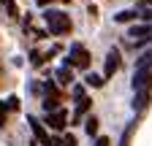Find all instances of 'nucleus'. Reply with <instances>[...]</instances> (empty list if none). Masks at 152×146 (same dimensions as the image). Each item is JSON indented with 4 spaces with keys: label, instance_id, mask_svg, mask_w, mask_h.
Instances as JSON below:
<instances>
[{
    "label": "nucleus",
    "instance_id": "nucleus-3",
    "mask_svg": "<svg viewBox=\"0 0 152 146\" xmlns=\"http://www.w3.org/2000/svg\"><path fill=\"white\" fill-rule=\"evenodd\" d=\"M136 89H152V68H136V73H133V92Z\"/></svg>",
    "mask_w": 152,
    "mask_h": 146
},
{
    "label": "nucleus",
    "instance_id": "nucleus-11",
    "mask_svg": "<svg viewBox=\"0 0 152 146\" xmlns=\"http://www.w3.org/2000/svg\"><path fill=\"white\" fill-rule=\"evenodd\" d=\"M144 22H152V0H139V11H136Z\"/></svg>",
    "mask_w": 152,
    "mask_h": 146
},
{
    "label": "nucleus",
    "instance_id": "nucleus-8",
    "mask_svg": "<svg viewBox=\"0 0 152 146\" xmlns=\"http://www.w3.org/2000/svg\"><path fill=\"white\" fill-rule=\"evenodd\" d=\"M27 122H30V130H33V135H35L38 141H41V146H49V143H52V135H49V133L44 130V124L38 122L35 116H30Z\"/></svg>",
    "mask_w": 152,
    "mask_h": 146
},
{
    "label": "nucleus",
    "instance_id": "nucleus-17",
    "mask_svg": "<svg viewBox=\"0 0 152 146\" xmlns=\"http://www.w3.org/2000/svg\"><path fill=\"white\" fill-rule=\"evenodd\" d=\"M87 84H90V87H103V84H106V79H103V76H98V73H90V76H87Z\"/></svg>",
    "mask_w": 152,
    "mask_h": 146
},
{
    "label": "nucleus",
    "instance_id": "nucleus-19",
    "mask_svg": "<svg viewBox=\"0 0 152 146\" xmlns=\"http://www.w3.org/2000/svg\"><path fill=\"white\" fill-rule=\"evenodd\" d=\"M3 108H6V111H19V98H8L3 103Z\"/></svg>",
    "mask_w": 152,
    "mask_h": 146
},
{
    "label": "nucleus",
    "instance_id": "nucleus-18",
    "mask_svg": "<svg viewBox=\"0 0 152 146\" xmlns=\"http://www.w3.org/2000/svg\"><path fill=\"white\" fill-rule=\"evenodd\" d=\"M136 68H152V51L141 54V57H139V62H136Z\"/></svg>",
    "mask_w": 152,
    "mask_h": 146
},
{
    "label": "nucleus",
    "instance_id": "nucleus-2",
    "mask_svg": "<svg viewBox=\"0 0 152 146\" xmlns=\"http://www.w3.org/2000/svg\"><path fill=\"white\" fill-rule=\"evenodd\" d=\"M90 62H92L90 49H87V46H82V43H73V46H71V51H68V57H65V65L87 70V68H90Z\"/></svg>",
    "mask_w": 152,
    "mask_h": 146
},
{
    "label": "nucleus",
    "instance_id": "nucleus-1",
    "mask_svg": "<svg viewBox=\"0 0 152 146\" xmlns=\"http://www.w3.org/2000/svg\"><path fill=\"white\" fill-rule=\"evenodd\" d=\"M44 22H46V33L49 35H68L73 30V22L65 11H44Z\"/></svg>",
    "mask_w": 152,
    "mask_h": 146
},
{
    "label": "nucleus",
    "instance_id": "nucleus-21",
    "mask_svg": "<svg viewBox=\"0 0 152 146\" xmlns=\"http://www.w3.org/2000/svg\"><path fill=\"white\" fill-rule=\"evenodd\" d=\"M95 146H111V141L106 135H101V138H95Z\"/></svg>",
    "mask_w": 152,
    "mask_h": 146
},
{
    "label": "nucleus",
    "instance_id": "nucleus-22",
    "mask_svg": "<svg viewBox=\"0 0 152 146\" xmlns=\"http://www.w3.org/2000/svg\"><path fill=\"white\" fill-rule=\"evenodd\" d=\"M63 146H76V138L73 135H63Z\"/></svg>",
    "mask_w": 152,
    "mask_h": 146
},
{
    "label": "nucleus",
    "instance_id": "nucleus-9",
    "mask_svg": "<svg viewBox=\"0 0 152 146\" xmlns=\"http://www.w3.org/2000/svg\"><path fill=\"white\" fill-rule=\"evenodd\" d=\"M128 35L130 38H136V41H141V38H152V22H144V25H133L130 30H128Z\"/></svg>",
    "mask_w": 152,
    "mask_h": 146
},
{
    "label": "nucleus",
    "instance_id": "nucleus-14",
    "mask_svg": "<svg viewBox=\"0 0 152 146\" xmlns=\"http://www.w3.org/2000/svg\"><path fill=\"white\" fill-rule=\"evenodd\" d=\"M0 3H3V8L8 11V16H14V19L19 16V8H16V3H14V0H0Z\"/></svg>",
    "mask_w": 152,
    "mask_h": 146
},
{
    "label": "nucleus",
    "instance_id": "nucleus-10",
    "mask_svg": "<svg viewBox=\"0 0 152 146\" xmlns=\"http://www.w3.org/2000/svg\"><path fill=\"white\" fill-rule=\"evenodd\" d=\"M57 81H60V87H68L71 81H73V70H71V65H60V70H57Z\"/></svg>",
    "mask_w": 152,
    "mask_h": 146
},
{
    "label": "nucleus",
    "instance_id": "nucleus-12",
    "mask_svg": "<svg viewBox=\"0 0 152 146\" xmlns=\"http://www.w3.org/2000/svg\"><path fill=\"white\" fill-rule=\"evenodd\" d=\"M136 11H120V14H114V22H117V25H125V22H133V19H136Z\"/></svg>",
    "mask_w": 152,
    "mask_h": 146
},
{
    "label": "nucleus",
    "instance_id": "nucleus-5",
    "mask_svg": "<svg viewBox=\"0 0 152 146\" xmlns=\"http://www.w3.org/2000/svg\"><path fill=\"white\" fill-rule=\"evenodd\" d=\"M120 49H109V54H106V65H103V79H111L114 73L120 70Z\"/></svg>",
    "mask_w": 152,
    "mask_h": 146
},
{
    "label": "nucleus",
    "instance_id": "nucleus-4",
    "mask_svg": "<svg viewBox=\"0 0 152 146\" xmlns=\"http://www.w3.org/2000/svg\"><path fill=\"white\" fill-rule=\"evenodd\" d=\"M46 124L52 127V130H65V124H68V114L63 111V106H60V108H54V111H46Z\"/></svg>",
    "mask_w": 152,
    "mask_h": 146
},
{
    "label": "nucleus",
    "instance_id": "nucleus-15",
    "mask_svg": "<svg viewBox=\"0 0 152 146\" xmlns=\"http://www.w3.org/2000/svg\"><path fill=\"white\" fill-rule=\"evenodd\" d=\"M30 62H33L35 68H38V65H44V62H46V54H44V51H38V49H35V51L30 54Z\"/></svg>",
    "mask_w": 152,
    "mask_h": 146
},
{
    "label": "nucleus",
    "instance_id": "nucleus-16",
    "mask_svg": "<svg viewBox=\"0 0 152 146\" xmlns=\"http://www.w3.org/2000/svg\"><path fill=\"white\" fill-rule=\"evenodd\" d=\"M84 130H87V135H98V119L90 116V119H87V124H84Z\"/></svg>",
    "mask_w": 152,
    "mask_h": 146
},
{
    "label": "nucleus",
    "instance_id": "nucleus-20",
    "mask_svg": "<svg viewBox=\"0 0 152 146\" xmlns=\"http://www.w3.org/2000/svg\"><path fill=\"white\" fill-rule=\"evenodd\" d=\"M35 3L41 6V8H46L49 3H71V0H35Z\"/></svg>",
    "mask_w": 152,
    "mask_h": 146
},
{
    "label": "nucleus",
    "instance_id": "nucleus-6",
    "mask_svg": "<svg viewBox=\"0 0 152 146\" xmlns=\"http://www.w3.org/2000/svg\"><path fill=\"white\" fill-rule=\"evenodd\" d=\"M73 98H76V111H73V119H71V124H79V122H82V114H87V111H90L92 100H90L84 92H76Z\"/></svg>",
    "mask_w": 152,
    "mask_h": 146
},
{
    "label": "nucleus",
    "instance_id": "nucleus-13",
    "mask_svg": "<svg viewBox=\"0 0 152 146\" xmlns=\"http://www.w3.org/2000/svg\"><path fill=\"white\" fill-rule=\"evenodd\" d=\"M133 133H136V122H130V124H128V130L122 133V141H120V146H130V138H133Z\"/></svg>",
    "mask_w": 152,
    "mask_h": 146
},
{
    "label": "nucleus",
    "instance_id": "nucleus-7",
    "mask_svg": "<svg viewBox=\"0 0 152 146\" xmlns=\"http://www.w3.org/2000/svg\"><path fill=\"white\" fill-rule=\"evenodd\" d=\"M152 100V89H136V95H133V111H147V106Z\"/></svg>",
    "mask_w": 152,
    "mask_h": 146
}]
</instances>
